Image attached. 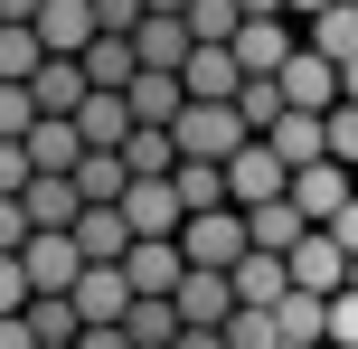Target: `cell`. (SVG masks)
Masks as SVG:
<instances>
[{
    "mask_svg": "<svg viewBox=\"0 0 358 349\" xmlns=\"http://www.w3.org/2000/svg\"><path fill=\"white\" fill-rule=\"evenodd\" d=\"M132 123H179V104H189V85H179V66H132Z\"/></svg>",
    "mask_w": 358,
    "mask_h": 349,
    "instance_id": "cell-19",
    "label": "cell"
},
{
    "mask_svg": "<svg viewBox=\"0 0 358 349\" xmlns=\"http://www.w3.org/2000/svg\"><path fill=\"white\" fill-rule=\"evenodd\" d=\"M123 274H132V293H179V274H189V255H179V236H132Z\"/></svg>",
    "mask_w": 358,
    "mask_h": 349,
    "instance_id": "cell-14",
    "label": "cell"
},
{
    "mask_svg": "<svg viewBox=\"0 0 358 349\" xmlns=\"http://www.w3.org/2000/svg\"><path fill=\"white\" fill-rule=\"evenodd\" d=\"M273 10H283V0H245V19H273Z\"/></svg>",
    "mask_w": 358,
    "mask_h": 349,
    "instance_id": "cell-49",
    "label": "cell"
},
{
    "mask_svg": "<svg viewBox=\"0 0 358 349\" xmlns=\"http://www.w3.org/2000/svg\"><path fill=\"white\" fill-rule=\"evenodd\" d=\"M29 170H38V161H29V142H0V189H10V199L29 189Z\"/></svg>",
    "mask_w": 358,
    "mask_h": 349,
    "instance_id": "cell-41",
    "label": "cell"
},
{
    "mask_svg": "<svg viewBox=\"0 0 358 349\" xmlns=\"http://www.w3.org/2000/svg\"><path fill=\"white\" fill-rule=\"evenodd\" d=\"M283 104L330 113V104H340V66H330L321 48H292V57H283Z\"/></svg>",
    "mask_w": 358,
    "mask_h": 349,
    "instance_id": "cell-9",
    "label": "cell"
},
{
    "mask_svg": "<svg viewBox=\"0 0 358 349\" xmlns=\"http://www.w3.org/2000/svg\"><path fill=\"white\" fill-rule=\"evenodd\" d=\"M29 29H38L48 57H85V48H94V0H38Z\"/></svg>",
    "mask_w": 358,
    "mask_h": 349,
    "instance_id": "cell-7",
    "label": "cell"
},
{
    "mask_svg": "<svg viewBox=\"0 0 358 349\" xmlns=\"http://www.w3.org/2000/svg\"><path fill=\"white\" fill-rule=\"evenodd\" d=\"M170 349H227V321H179Z\"/></svg>",
    "mask_w": 358,
    "mask_h": 349,
    "instance_id": "cell-42",
    "label": "cell"
},
{
    "mask_svg": "<svg viewBox=\"0 0 358 349\" xmlns=\"http://www.w3.org/2000/svg\"><path fill=\"white\" fill-rule=\"evenodd\" d=\"M227 48H236V66H245V76H283V57L302 48V38H292V10H273V19H245Z\"/></svg>",
    "mask_w": 358,
    "mask_h": 349,
    "instance_id": "cell-6",
    "label": "cell"
},
{
    "mask_svg": "<svg viewBox=\"0 0 358 349\" xmlns=\"http://www.w3.org/2000/svg\"><path fill=\"white\" fill-rule=\"evenodd\" d=\"M0 312H29V264L0 255Z\"/></svg>",
    "mask_w": 358,
    "mask_h": 349,
    "instance_id": "cell-40",
    "label": "cell"
},
{
    "mask_svg": "<svg viewBox=\"0 0 358 349\" xmlns=\"http://www.w3.org/2000/svg\"><path fill=\"white\" fill-rule=\"evenodd\" d=\"M19 264H29V293H76V274H85V245H76V227H29Z\"/></svg>",
    "mask_w": 358,
    "mask_h": 349,
    "instance_id": "cell-3",
    "label": "cell"
},
{
    "mask_svg": "<svg viewBox=\"0 0 358 349\" xmlns=\"http://www.w3.org/2000/svg\"><path fill=\"white\" fill-rule=\"evenodd\" d=\"M0 19H38V0H0Z\"/></svg>",
    "mask_w": 358,
    "mask_h": 349,
    "instance_id": "cell-48",
    "label": "cell"
},
{
    "mask_svg": "<svg viewBox=\"0 0 358 349\" xmlns=\"http://www.w3.org/2000/svg\"><path fill=\"white\" fill-rule=\"evenodd\" d=\"M264 142L283 151V170H302V161H321V151H330V132H321V113L283 104V113H273V132H264Z\"/></svg>",
    "mask_w": 358,
    "mask_h": 349,
    "instance_id": "cell-22",
    "label": "cell"
},
{
    "mask_svg": "<svg viewBox=\"0 0 358 349\" xmlns=\"http://www.w3.org/2000/svg\"><path fill=\"white\" fill-rule=\"evenodd\" d=\"M123 218H132V236H179V218H189V208H179L170 170H161V180H132V189H123Z\"/></svg>",
    "mask_w": 358,
    "mask_h": 349,
    "instance_id": "cell-12",
    "label": "cell"
},
{
    "mask_svg": "<svg viewBox=\"0 0 358 349\" xmlns=\"http://www.w3.org/2000/svg\"><path fill=\"white\" fill-rule=\"evenodd\" d=\"M76 245H85V264H123V255H132V218H123V199H94L85 218H76Z\"/></svg>",
    "mask_w": 358,
    "mask_h": 349,
    "instance_id": "cell-13",
    "label": "cell"
},
{
    "mask_svg": "<svg viewBox=\"0 0 358 349\" xmlns=\"http://www.w3.org/2000/svg\"><path fill=\"white\" fill-rule=\"evenodd\" d=\"M273 321H283V340H330V293H302V283H283Z\"/></svg>",
    "mask_w": 358,
    "mask_h": 349,
    "instance_id": "cell-28",
    "label": "cell"
},
{
    "mask_svg": "<svg viewBox=\"0 0 358 349\" xmlns=\"http://www.w3.org/2000/svg\"><path fill=\"white\" fill-rule=\"evenodd\" d=\"M179 85L208 94V104H236V85H245V66H236V48H189V66H179Z\"/></svg>",
    "mask_w": 358,
    "mask_h": 349,
    "instance_id": "cell-21",
    "label": "cell"
},
{
    "mask_svg": "<svg viewBox=\"0 0 358 349\" xmlns=\"http://www.w3.org/2000/svg\"><path fill=\"white\" fill-rule=\"evenodd\" d=\"M283 349H330V340H283Z\"/></svg>",
    "mask_w": 358,
    "mask_h": 349,
    "instance_id": "cell-51",
    "label": "cell"
},
{
    "mask_svg": "<svg viewBox=\"0 0 358 349\" xmlns=\"http://www.w3.org/2000/svg\"><path fill=\"white\" fill-rule=\"evenodd\" d=\"M29 123H38V94L0 76V142H29Z\"/></svg>",
    "mask_w": 358,
    "mask_h": 349,
    "instance_id": "cell-36",
    "label": "cell"
},
{
    "mask_svg": "<svg viewBox=\"0 0 358 349\" xmlns=\"http://www.w3.org/2000/svg\"><path fill=\"white\" fill-rule=\"evenodd\" d=\"M283 189H292V170H283V151H273L264 132L227 151V199L236 208H264V199H283Z\"/></svg>",
    "mask_w": 358,
    "mask_h": 349,
    "instance_id": "cell-4",
    "label": "cell"
},
{
    "mask_svg": "<svg viewBox=\"0 0 358 349\" xmlns=\"http://www.w3.org/2000/svg\"><path fill=\"white\" fill-rule=\"evenodd\" d=\"M321 132H330V161H349V170H358V104H349V94L321 113Z\"/></svg>",
    "mask_w": 358,
    "mask_h": 349,
    "instance_id": "cell-37",
    "label": "cell"
},
{
    "mask_svg": "<svg viewBox=\"0 0 358 349\" xmlns=\"http://www.w3.org/2000/svg\"><path fill=\"white\" fill-rule=\"evenodd\" d=\"M29 161H38V170H76V161H85L76 113H38V123H29Z\"/></svg>",
    "mask_w": 358,
    "mask_h": 349,
    "instance_id": "cell-23",
    "label": "cell"
},
{
    "mask_svg": "<svg viewBox=\"0 0 358 349\" xmlns=\"http://www.w3.org/2000/svg\"><path fill=\"white\" fill-rule=\"evenodd\" d=\"M0 349H38V331H29V312H0Z\"/></svg>",
    "mask_w": 358,
    "mask_h": 349,
    "instance_id": "cell-44",
    "label": "cell"
},
{
    "mask_svg": "<svg viewBox=\"0 0 358 349\" xmlns=\"http://www.w3.org/2000/svg\"><path fill=\"white\" fill-rule=\"evenodd\" d=\"M189 19L179 10H142V29H132V57H142V66H189Z\"/></svg>",
    "mask_w": 358,
    "mask_h": 349,
    "instance_id": "cell-17",
    "label": "cell"
},
{
    "mask_svg": "<svg viewBox=\"0 0 358 349\" xmlns=\"http://www.w3.org/2000/svg\"><path fill=\"white\" fill-rule=\"evenodd\" d=\"M38 57H48V48H38V29H29V19H0V76H10V85H29V76H38Z\"/></svg>",
    "mask_w": 358,
    "mask_h": 349,
    "instance_id": "cell-34",
    "label": "cell"
},
{
    "mask_svg": "<svg viewBox=\"0 0 358 349\" xmlns=\"http://www.w3.org/2000/svg\"><path fill=\"white\" fill-rule=\"evenodd\" d=\"M330 349H358V283L330 293Z\"/></svg>",
    "mask_w": 358,
    "mask_h": 349,
    "instance_id": "cell-38",
    "label": "cell"
},
{
    "mask_svg": "<svg viewBox=\"0 0 358 349\" xmlns=\"http://www.w3.org/2000/svg\"><path fill=\"white\" fill-rule=\"evenodd\" d=\"M170 302H179V321H227V312H236V274H217V264H189Z\"/></svg>",
    "mask_w": 358,
    "mask_h": 349,
    "instance_id": "cell-18",
    "label": "cell"
},
{
    "mask_svg": "<svg viewBox=\"0 0 358 349\" xmlns=\"http://www.w3.org/2000/svg\"><path fill=\"white\" fill-rule=\"evenodd\" d=\"M179 19H189V38H198V48H227V38L245 29V0H189Z\"/></svg>",
    "mask_w": 358,
    "mask_h": 349,
    "instance_id": "cell-30",
    "label": "cell"
},
{
    "mask_svg": "<svg viewBox=\"0 0 358 349\" xmlns=\"http://www.w3.org/2000/svg\"><path fill=\"white\" fill-rule=\"evenodd\" d=\"M283 264H292V283H302V293H340V283H349V245L330 236V227H311Z\"/></svg>",
    "mask_w": 358,
    "mask_h": 349,
    "instance_id": "cell-8",
    "label": "cell"
},
{
    "mask_svg": "<svg viewBox=\"0 0 358 349\" xmlns=\"http://www.w3.org/2000/svg\"><path fill=\"white\" fill-rule=\"evenodd\" d=\"M349 283H358V255H349Z\"/></svg>",
    "mask_w": 358,
    "mask_h": 349,
    "instance_id": "cell-53",
    "label": "cell"
},
{
    "mask_svg": "<svg viewBox=\"0 0 358 349\" xmlns=\"http://www.w3.org/2000/svg\"><path fill=\"white\" fill-rule=\"evenodd\" d=\"M132 66H142L132 38L123 29H94V48H85V76H94V85H132Z\"/></svg>",
    "mask_w": 358,
    "mask_h": 349,
    "instance_id": "cell-31",
    "label": "cell"
},
{
    "mask_svg": "<svg viewBox=\"0 0 358 349\" xmlns=\"http://www.w3.org/2000/svg\"><path fill=\"white\" fill-rule=\"evenodd\" d=\"M38 349H76V340H38Z\"/></svg>",
    "mask_w": 358,
    "mask_h": 349,
    "instance_id": "cell-52",
    "label": "cell"
},
{
    "mask_svg": "<svg viewBox=\"0 0 358 349\" xmlns=\"http://www.w3.org/2000/svg\"><path fill=\"white\" fill-rule=\"evenodd\" d=\"M170 189H179V208H236L227 199V161H179Z\"/></svg>",
    "mask_w": 358,
    "mask_h": 349,
    "instance_id": "cell-29",
    "label": "cell"
},
{
    "mask_svg": "<svg viewBox=\"0 0 358 349\" xmlns=\"http://www.w3.org/2000/svg\"><path fill=\"white\" fill-rule=\"evenodd\" d=\"M29 227H76L85 218V189H76V170H29Z\"/></svg>",
    "mask_w": 358,
    "mask_h": 349,
    "instance_id": "cell-10",
    "label": "cell"
},
{
    "mask_svg": "<svg viewBox=\"0 0 358 349\" xmlns=\"http://www.w3.org/2000/svg\"><path fill=\"white\" fill-rule=\"evenodd\" d=\"M283 10H292V19H321V10H330V0H283Z\"/></svg>",
    "mask_w": 358,
    "mask_h": 349,
    "instance_id": "cell-47",
    "label": "cell"
},
{
    "mask_svg": "<svg viewBox=\"0 0 358 349\" xmlns=\"http://www.w3.org/2000/svg\"><path fill=\"white\" fill-rule=\"evenodd\" d=\"M227 349H283L273 302H236V312H227Z\"/></svg>",
    "mask_w": 358,
    "mask_h": 349,
    "instance_id": "cell-32",
    "label": "cell"
},
{
    "mask_svg": "<svg viewBox=\"0 0 358 349\" xmlns=\"http://www.w3.org/2000/svg\"><path fill=\"white\" fill-rule=\"evenodd\" d=\"M132 312V274L123 264H85L76 274V321H123Z\"/></svg>",
    "mask_w": 358,
    "mask_h": 349,
    "instance_id": "cell-16",
    "label": "cell"
},
{
    "mask_svg": "<svg viewBox=\"0 0 358 349\" xmlns=\"http://www.w3.org/2000/svg\"><path fill=\"white\" fill-rule=\"evenodd\" d=\"M170 142H179V161H227L236 142H255V123L236 104H208V94H189L179 104V123H170Z\"/></svg>",
    "mask_w": 358,
    "mask_h": 349,
    "instance_id": "cell-1",
    "label": "cell"
},
{
    "mask_svg": "<svg viewBox=\"0 0 358 349\" xmlns=\"http://www.w3.org/2000/svg\"><path fill=\"white\" fill-rule=\"evenodd\" d=\"M123 331H132V349H170V340H179V302H170V293H132Z\"/></svg>",
    "mask_w": 358,
    "mask_h": 349,
    "instance_id": "cell-27",
    "label": "cell"
},
{
    "mask_svg": "<svg viewBox=\"0 0 358 349\" xmlns=\"http://www.w3.org/2000/svg\"><path fill=\"white\" fill-rule=\"evenodd\" d=\"M330 236H340L349 255H358V189H349V199H340V218H330Z\"/></svg>",
    "mask_w": 358,
    "mask_h": 349,
    "instance_id": "cell-45",
    "label": "cell"
},
{
    "mask_svg": "<svg viewBox=\"0 0 358 349\" xmlns=\"http://www.w3.org/2000/svg\"><path fill=\"white\" fill-rule=\"evenodd\" d=\"M142 10H189V0H142Z\"/></svg>",
    "mask_w": 358,
    "mask_h": 349,
    "instance_id": "cell-50",
    "label": "cell"
},
{
    "mask_svg": "<svg viewBox=\"0 0 358 349\" xmlns=\"http://www.w3.org/2000/svg\"><path fill=\"white\" fill-rule=\"evenodd\" d=\"M245 208H189V218H179V255L189 264H217V274H227L236 255H245Z\"/></svg>",
    "mask_w": 358,
    "mask_h": 349,
    "instance_id": "cell-2",
    "label": "cell"
},
{
    "mask_svg": "<svg viewBox=\"0 0 358 349\" xmlns=\"http://www.w3.org/2000/svg\"><path fill=\"white\" fill-rule=\"evenodd\" d=\"M302 48H321L330 66H340V57H358V0H330L321 19H302Z\"/></svg>",
    "mask_w": 358,
    "mask_h": 349,
    "instance_id": "cell-26",
    "label": "cell"
},
{
    "mask_svg": "<svg viewBox=\"0 0 358 349\" xmlns=\"http://www.w3.org/2000/svg\"><path fill=\"white\" fill-rule=\"evenodd\" d=\"M236 113H245L255 132H273V113H283V76H245V85H236Z\"/></svg>",
    "mask_w": 358,
    "mask_h": 349,
    "instance_id": "cell-35",
    "label": "cell"
},
{
    "mask_svg": "<svg viewBox=\"0 0 358 349\" xmlns=\"http://www.w3.org/2000/svg\"><path fill=\"white\" fill-rule=\"evenodd\" d=\"M349 189H358V170H349V161H330V151L292 170V208H302L311 227H330V218H340V199H349Z\"/></svg>",
    "mask_w": 358,
    "mask_h": 349,
    "instance_id": "cell-5",
    "label": "cell"
},
{
    "mask_svg": "<svg viewBox=\"0 0 358 349\" xmlns=\"http://www.w3.org/2000/svg\"><path fill=\"white\" fill-rule=\"evenodd\" d=\"M76 349H132V331H123V321H85V331H76Z\"/></svg>",
    "mask_w": 358,
    "mask_h": 349,
    "instance_id": "cell-43",
    "label": "cell"
},
{
    "mask_svg": "<svg viewBox=\"0 0 358 349\" xmlns=\"http://www.w3.org/2000/svg\"><path fill=\"white\" fill-rule=\"evenodd\" d=\"M76 189H85V208H94V199H123V189H132L123 151H85V161H76Z\"/></svg>",
    "mask_w": 358,
    "mask_h": 349,
    "instance_id": "cell-33",
    "label": "cell"
},
{
    "mask_svg": "<svg viewBox=\"0 0 358 349\" xmlns=\"http://www.w3.org/2000/svg\"><path fill=\"white\" fill-rule=\"evenodd\" d=\"M123 170H132V180H161V170H179L170 123H132V132H123Z\"/></svg>",
    "mask_w": 358,
    "mask_h": 349,
    "instance_id": "cell-25",
    "label": "cell"
},
{
    "mask_svg": "<svg viewBox=\"0 0 358 349\" xmlns=\"http://www.w3.org/2000/svg\"><path fill=\"white\" fill-rule=\"evenodd\" d=\"M227 274H236V302H283L292 264H283V255H264V245H245V255H236Z\"/></svg>",
    "mask_w": 358,
    "mask_h": 349,
    "instance_id": "cell-24",
    "label": "cell"
},
{
    "mask_svg": "<svg viewBox=\"0 0 358 349\" xmlns=\"http://www.w3.org/2000/svg\"><path fill=\"white\" fill-rule=\"evenodd\" d=\"M340 94H349V104H358V57H340Z\"/></svg>",
    "mask_w": 358,
    "mask_h": 349,
    "instance_id": "cell-46",
    "label": "cell"
},
{
    "mask_svg": "<svg viewBox=\"0 0 358 349\" xmlns=\"http://www.w3.org/2000/svg\"><path fill=\"white\" fill-rule=\"evenodd\" d=\"M76 132H85V151H123V132H132V94H123V85H94L85 104H76Z\"/></svg>",
    "mask_w": 358,
    "mask_h": 349,
    "instance_id": "cell-11",
    "label": "cell"
},
{
    "mask_svg": "<svg viewBox=\"0 0 358 349\" xmlns=\"http://www.w3.org/2000/svg\"><path fill=\"white\" fill-rule=\"evenodd\" d=\"M19 245H29V199L0 189V255H19Z\"/></svg>",
    "mask_w": 358,
    "mask_h": 349,
    "instance_id": "cell-39",
    "label": "cell"
},
{
    "mask_svg": "<svg viewBox=\"0 0 358 349\" xmlns=\"http://www.w3.org/2000/svg\"><path fill=\"white\" fill-rule=\"evenodd\" d=\"M245 236L264 245V255H292V245L311 236V218H302V208H292V189H283V199H264V208H245Z\"/></svg>",
    "mask_w": 358,
    "mask_h": 349,
    "instance_id": "cell-20",
    "label": "cell"
},
{
    "mask_svg": "<svg viewBox=\"0 0 358 349\" xmlns=\"http://www.w3.org/2000/svg\"><path fill=\"white\" fill-rule=\"evenodd\" d=\"M29 94H38V113H76V104L94 94V76H85V57H38Z\"/></svg>",
    "mask_w": 358,
    "mask_h": 349,
    "instance_id": "cell-15",
    "label": "cell"
}]
</instances>
